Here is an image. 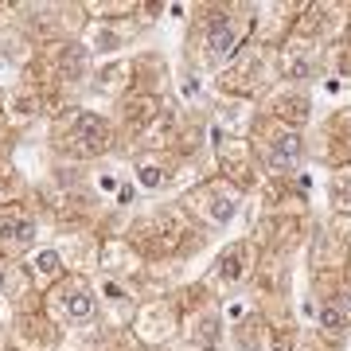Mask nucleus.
I'll list each match as a JSON object with an SVG mask.
<instances>
[{
    "mask_svg": "<svg viewBox=\"0 0 351 351\" xmlns=\"http://www.w3.org/2000/svg\"><path fill=\"white\" fill-rule=\"evenodd\" d=\"M51 313L66 320V324H82L94 316V293H90L86 281H66V285L55 289V301H51Z\"/></svg>",
    "mask_w": 351,
    "mask_h": 351,
    "instance_id": "obj_1",
    "label": "nucleus"
},
{
    "mask_svg": "<svg viewBox=\"0 0 351 351\" xmlns=\"http://www.w3.org/2000/svg\"><path fill=\"white\" fill-rule=\"evenodd\" d=\"M36 242V223L20 211H0V250H27Z\"/></svg>",
    "mask_w": 351,
    "mask_h": 351,
    "instance_id": "obj_2",
    "label": "nucleus"
},
{
    "mask_svg": "<svg viewBox=\"0 0 351 351\" xmlns=\"http://www.w3.org/2000/svg\"><path fill=\"white\" fill-rule=\"evenodd\" d=\"M75 141L82 152H101L106 149V141H110V125L101 121V117H94V113H82L75 125Z\"/></svg>",
    "mask_w": 351,
    "mask_h": 351,
    "instance_id": "obj_3",
    "label": "nucleus"
},
{
    "mask_svg": "<svg viewBox=\"0 0 351 351\" xmlns=\"http://www.w3.org/2000/svg\"><path fill=\"white\" fill-rule=\"evenodd\" d=\"M234 47H239V32L234 27H215L207 36V63H223Z\"/></svg>",
    "mask_w": 351,
    "mask_h": 351,
    "instance_id": "obj_4",
    "label": "nucleus"
},
{
    "mask_svg": "<svg viewBox=\"0 0 351 351\" xmlns=\"http://www.w3.org/2000/svg\"><path fill=\"white\" fill-rule=\"evenodd\" d=\"M301 156V141L293 137V133H281L274 141V149H269V164H293Z\"/></svg>",
    "mask_w": 351,
    "mask_h": 351,
    "instance_id": "obj_5",
    "label": "nucleus"
},
{
    "mask_svg": "<svg viewBox=\"0 0 351 351\" xmlns=\"http://www.w3.org/2000/svg\"><path fill=\"white\" fill-rule=\"evenodd\" d=\"M36 274L39 277H59L63 274V258H59L55 250H39L36 254Z\"/></svg>",
    "mask_w": 351,
    "mask_h": 351,
    "instance_id": "obj_6",
    "label": "nucleus"
},
{
    "mask_svg": "<svg viewBox=\"0 0 351 351\" xmlns=\"http://www.w3.org/2000/svg\"><path fill=\"white\" fill-rule=\"evenodd\" d=\"M101 297H106V304H117V308H125L129 304V289L121 285V281H101Z\"/></svg>",
    "mask_w": 351,
    "mask_h": 351,
    "instance_id": "obj_7",
    "label": "nucleus"
},
{
    "mask_svg": "<svg viewBox=\"0 0 351 351\" xmlns=\"http://www.w3.org/2000/svg\"><path fill=\"white\" fill-rule=\"evenodd\" d=\"M320 324H324V332L339 336V332H343V324H348V316H343V308H339V304H328L324 313H320Z\"/></svg>",
    "mask_w": 351,
    "mask_h": 351,
    "instance_id": "obj_8",
    "label": "nucleus"
},
{
    "mask_svg": "<svg viewBox=\"0 0 351 351\" xmlns=\"http://www.w3.org/2000/svg\"><path fill=\"white\" fill-rule=\"evenodd\" d=\"M137 184H141V188H160V184H164V172H160V168H156V164H141V168H137Z\"/></svg>",
    "mask_w": 351,
    "mask_h": 351,
    "instance_id": "obj_9",
    "label": "nucleus"
},
{
    "mask_svg": "<svg viewBox=\"0 0 351 351\" xmlns=\"http://www.w3.org/2000/svg\"><path fill=\"white\" fill-rule=\"evenodd\" d=\"M230 215H234V203L223 199V195H215V199H211V219H215V223H226Z\"/></svg>",
    "mask_w": 351,
    "mask_h": 351,
    "instance_id": "obj_10",
    "label": "nucleus"
},
{
    "mask_svg": "<svg viewBox=\"0 0 351 351\" xmlns=\"http://www.w3.org/2000/svg\"><path fill=\"white\" fill-rule=\"evenodd\" d=\"M242 274H246V265H242V258H239V254H230V258H226L223 277H226V281H234V277H242Z\"/></svg>",
    "mask_w": 351,
    "mask_h": 351,
    "instance_id": "obj_11",
    "label": "nucleus"
},
{
    "mask_svg": "<svg viewBox=\"0 0 351 351\" xmlns=\"http://www.w3.org/2000/svg\"><path fill=\"white\" fill-rule=\"evenodd\" d=\"M4 281H8V265L0 262V289H4Z\"/></svg>",
    "mask_w": 351,
    "mask_h": 351,
    "instance_id": "obj_12",
    "label": "nucleus"
},
{
    "mask_svg": "<svg viewBox=\"0 0 351 351\" xmlns=\"http://www.w3.org/2000/svg\"><path fill=\"white\" fill-rule=\"evenodd\" d=\"M274 351H289V348H285V343H277V348H274Z\"/></svg>",
    "mask_w": 351,
    "mask_h": 351,
    "instance_id": "obj_13",
    "label": "nucleus"
},
{
    "mask_svg": "<svg viewBox=\"0 0 351 351\" xmlns=\"http://www.w3.org/2000/svg\"><path fill=\"white\" fill-rule=\"evenodd\" d=\"M203 351H215V348H203Z\"/></svg>",
    "mask_w": 351,
    "mask_h": 351,
    "instance_id": "obj_14",
    "label": "nucleus"
}]
</instances>
